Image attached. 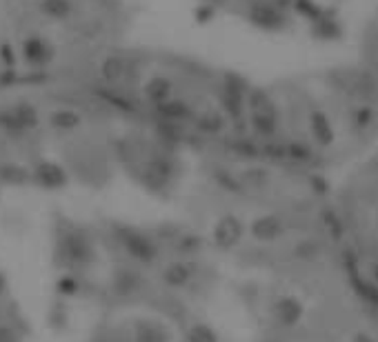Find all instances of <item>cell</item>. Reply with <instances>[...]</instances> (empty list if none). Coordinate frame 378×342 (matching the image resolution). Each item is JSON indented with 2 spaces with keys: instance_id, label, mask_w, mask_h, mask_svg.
<instances>
[{
  "instance_id": "obj_1",
  "label": "cell",
  "mask_w": 378,
  "mask_h": 342,
  "mask_svg": "<svg viewBox=\"0 0 378 342\" xmlns=\"http://www.w3.org/2000/svg\"><path fill=\"white\" fill-rule=\"evenodd\" d=\"M54 256L60 262V267L78 273L81 269L96 262V244L85 229L69 227L58 233Z\"/></svg>"
},
{
  "instance_id": "obj_2",
  "label": "cell",
  "mask_w": 378,
  "mask_h": 342,
  "mask_svg": "<svg viewBox=\"0 0 378 342\" xmlns=\"http://www.w3.org/2000/svg\"><path fill=\"white\" fill-rule=\"evenodd\" d=\"M114 240L127 260L141 267H154L160 260V244L151 233L131 227V225H116Z\"/></svg>"
},
{
  "instance_id": "obj_3",
  "label": "cell",
  "mask_w": 378,
  "mask_h": 342,
  "mask_svg": "<svg viewBox=\"0 0 378 342\" xmlns=\"http://www.w3.org/2000/svg\"><path fill=\"white\" fill-rule=\"evenodd\" d=\"M176 163L174 158H170L167 153H156L149 155L143 165V184L149 191H165L172 184V180L176 178Z\"/></svg>"
},
{
  "instance_id": "obj_4",
  "label": "cell",
  "mask_w": 378,
  "mask_h": 342,
  "mask_svg": "<svg viewBox=\"0 0 378 342\" xmlns=\"http://www.w3.org/2000/svg\"><path fill=\"white\" fill-rule=\"evenodd\" d=\"M245 223L236 213H223L218 220L211 225V244L220 252H232L240 244L245 236Z\"/></svg>"
},
{
  "instance_id": "obj_5",
  "label": "cell",
  "mask_w": 378,
  "mask_h": 342,
  "mask_svg": "<svg viewBox=\"0 0 378 342\" xmlns=\"http://www.w3.org/2000/svg\"><path fill=\"white\" fill-rule=\"evenodd\" d=\"M29 171H32V182L42 191H60L69 184L67 169L56 160H38Z\"/></svg>"
},
{
  "instance_id": "obj_6",
  "label": "cell",
  "mask_w": 378,
  "mask_h": 342,
  "mask_svg": "<svg viewBox=\"0 0 378 342\" xmlns=\"http://www.w3.org/2000/svg\"><path fill=\"white\" fill-rule=\"evenodd\" d=\"M194 278H196V264L183 258L167 262L160 271V283L172 291L187 289L194 283Z\"/></svg>"
},
{
  "instance_id": "obj_7",
  "label": "cell",
  "mask_w": 378,
  "mask_h": 342,
  "mask_svg": "<svg viewBox=\"0 0 378 342\" xmlns=\"http://www.w3.org/2000/svg\"><path fill=\"white\" fill-rule=\"evenodd\" d=\"M20 56L32 67H47L54 60V47L38 34H29L20 42Z\"/></svg>"
},
{
  "instance_id": "obj_8",
  "label": "cell",
  "mask_w": 378,
  "mask_h": 342,
  "mask_svg": "<svg viewBox=\"0 0 378 342\" xmlns=\"http://www.w3.org/2000/svg\"><path fill=\"white\" fill-rule=\"evenodd\" d=\"M145 285L143 276L136 271L134 267H118L112 276V291L118 298H131Z\"/></svg>"
},
{
  "instance_id": "obj_9",
  "label": "cell",
  "mask_w": 378,
  "mask_h": 342,
  "mask_svg": "<svg viewBox=\"0 0 378 342\" xmlns=\"http://www.w3.org/2000/svg\"><path fill=\"white\" fill-rule=\"evenodd\" d=\"M249 20L261 27V29H267V31H276V29H283L287 18L283 9L274 7L271 3H254L252 9H249Z\"/></svg>"
},
{
  "instance_id": "obj_10",
  "label": "cell",
  "mask_w": 378,
  "mask_h": 342,
  "mask_svg": "<svg viewBox=\"0 0 378 342\" xmlns=\"http://www.w3.org/2000/svg\"><path fill=\"white\" fill-rule=\"evenodd\" d=\"M143 96H145V100L149 105L158 107L163 102H167L170 98H174V83L163 73L149 76L145 81V85H143Z\"/></svg>"
},
{
  "instance_id": "obj_11",
  "label": "cell",
  "mask_w": 378,
  "mask_h": 342,
  "mask_svg": "<svg viewBox=\"0 0 378 342\" xmlns=\"http://www.w3.org/2000/svg\"><path fill=\"white\" fill-rule=\"evenodd\" d=\"M134 342H170V331L165 324L151 318H143L134 324Z\"/></svg>"
},
{
  "instance_id": "obj_12",
  "label": "cell",
  "mask_w": 378,
  "mask_h": 342,
  "mask_svg": "<svg viewBox=\"0 0 378 342\" xmlns=\"http://www.w3.org/2000/svg\"><path fill=\"white\" fill-rule=\"evenodd\" d=\"M156 109V114L163 122H174V124H180L191 118V105L183 98H170L167 102H163Z\"/></svg>"
},
{
  "instance_id": "obj_13",
  "label": "cell",
  "mask_w": 378,
  "mask_h": 342,
  "mask_svg": "<svg viewBox=\"0 0 378 342\" xmlns=\"http://www.w3.org/2000/svg\"><path fill=\"white\" fill-rule=\"evenodd\" d=\"M205 249V238L199 236L194 231H178L174 238V252L183 258V260H191L194 256H199Z\"/></svg>"
},
{
  "instance_id": "obj_14",
  "label": "cell",
  "mask_w": 378,
  "mask_h": 342,
  "mask_svg": "<svg viewBox=\"0 0 378 342\" xmlns=\"http://www.w3.org/2000/svg\"><path fill=\"white\" fill-rule=\"evenodd\" d=\"M32 182V171L20 163L5 160L0 165V184L5 187H25Z\"/></svg>"
},
{
  "instance_id": "obj_15",
  "label": "cell",
  "mask_w": 378,
  "mask_h": 342,
  "mask_svg": "<svg viewBox=\"0 0 378 342\" xmlns=\"http://www.w3.org/2000/svg\"><path fill=\"white\" fill-rule=\"evenodd\" d=\"M249 231H252V236L256 240H261V242H269V240H274L280 236V231H283V225L276 216H261V218H256V220L249 225Z\"/></svg>"
},
{
  "instance_id": "obj_16",
  "label": "cell",
  "mask_w": 378,
  "mask_h": 342,
  "mask_svg": "<svg viewBox=\"0 0 378 342\" xmlns=\"http://www.w3.org/2000/svg\"><path fill=\"white\" fill-rule=\"evenodd\" d=\"M49 124L56 131H73L83 124V116L71 107H58L49 114Z\"/></svg>"
},
{
  "instance_id": "obj_17",
  "label": "cell",
  "mask_w": 378,
  "mask_h": 342,
  "mask_svg": "<svg viewBox=\"0 0 378 342\" xmlns=\"http://www.w3.org/2000/svg\"><path fill=\"white\" fill-rule=\"evenodd\" d=\"M127 73V60L118 54H112V56H105L102 62H100V76L105 83L110 85H118L120 81L125 78Z\"/></svg>"
},
{
  "instance_id": "obj_18",
  "label": "cell",
  "mask_w": 378,
  "mask_h": 342,
  "mask_svg": "<svg viewBox=\"0 0 378 342\" xmlns=\"http://www.w3.org/2000/svg\"><path fill=\"white\" fill-rule=\"evenodd\" d=\"M83 291V278L76 271H63L56 278V293L60 298H76Z\"/></svg>"
},
{
  "instance_id": "obj_19",
  "label": "cell",
  "mask_w": 378,
  "mask_h": 342,
  "mask_svg": "<svg viewBox=\"0 0 378 342\" xmlns=\"http://www.w3.org/2000/svg\"><path fill=\"white\" fill-rule=\"evenodd\" d=\"M11 112H13V116H16V120L20 122V127L25 131H32L40 124V114H38V109L32 102L20 100V102H16L11 107Z\"/></svg>"
},
{
  "instance_id": "obj_20",
  "label": "cell",
  "mask_w": 378,
  "mask_h": 342,
  "mask_svg": "<svg viewBox=\"0 0 378 342\" xmlns=\"http://www.w3.org/2000/svg\"><path fill=\"white\" fill-rule=\"evenodd\" d=\"M38 7L52 20H67L69 16L73 13V3H71V0H40Z\"/></svg>"
},
{
  "instance_id": "obj_21",
  "label": "cell",
  "mask_w": 378,
  "mask_h": 342,
  "mask_svg": "<svg viewBox=\"0 0 378 342\" xmlns=\"http://www.w3.org/2000/svg\"><path fill=\"white\" fill-rule=\"evenodd\" d=\"M196 129L203 131V134H209V136H214V134H220L225 129V116L214 112V109H209V112H203L196 116Z\"/></svg>"
},
{
  "instance_id": "obj_22",
  "label": "cell",
  "mask_w": 378,
  "mask_h": 342,
  "mask_svg": "<svg viewBox=\"0 0 378 342\" xmlns=\"http://www.w3.org/2000/svg\"><path fill=\"white\" fill-rule=\"evenodd\" d=\"M341 34H343V29L334 18H331V16H323V18L314 20V25H312V36L314 38L336 40V38H341Z\"/></svg>"
},
{
  "instance_id": "obj_23",
  "label": "cell",
  "mask_w": 378,
  "mask_h": 342,
  "mask_svg": "<svg viewBox=\"0 0 378 342\" xmlns=\"http://www.w3.org/2000/svg\"><path fill=\"white\" fill-rule=\"evenodd\" d=\"M185 342H220L218 331L207 322H194L185 331Z\"/></svg>"
},
{
  "instance_id": "obj_24",
  "label": "cell",
  "mask_w": 378,
  "mask_h": 342,
  "mask_svg": "<svg viewBox=\"0 0 378 342\" xmlns=\"http://www.w3.org/2000/svg\"><path fill=\"white\" fill-rule=\"evenodd\" d=\"M309 122H312V131H314V136H316L319 143H323V145L331 143L334 131H331V124H329V120H327V116L323 112H314Z\"/></svg>"
},
{
  "instance_id": "obj_25",
  "label": "cell",
  "mask_w": 378,
  "mask_h": 342,
  "mask_svg": "<svg viewBox=\"0 0 378 342\" xmlns=\"http://www.w3.org/2000/svg\"><path fill=\"white\" fill-rule=\"evenodd\" d=\"M274 316L285 322V324H292L294 320H298L300 316V307L296 305L294 298H280L276 305H274Z\"/></svg>"
},
{
  "instance_id": "obj_26",
  "label": "cell",
  "mask_w": 378,
  "mask_h": 342,
  "mask_svg": "<svg viewBox=\"0 0 378 342\" xmlns=\"http://www.w3.org/2000/svg\"><path fill=\"white\" fill-rule=\"evenodd\" d=\"M0 129H3V134L13 136V138L25 134V129L20 127V122L16 120L11 109H0Z\"/></svg>"
},
{
  "instance_id": "obj_27",
  "label": "cell",
  "mask_w": 378,
  "mask_h": 342,
  "mask_svg": "<svg viewBox=\"0 0 378 342\" xmlns=\"http://www.w3.org/2000/svg\"><path fill=\"white\" fill-rule=\"evenodd\" d=\"M292 5H294V9L298 13H302L309 20H319V18H323V16H325L323 7L316 5L314 0H292Z\"/></svg>"
},
{
  "instance_id": "obj_28",
  "label": "cell",
  "mask_w": 378,
  "mask_h": 342,
  "mask_svg": "<svg viewBox=\"0 0 378 342\" xmlns=\"http://www.w3.org/2000/svg\"><path fill=\"white\" fill-rule=\"evenodd\" d=\"M214 180H216V184L220 187V189H225V191H243V184H240L230 171H225V169H216L214 171Z\"/></svg>"
},
{
  "instance_id": "obj_29",
  "label": "cell",
  "mask_w": 378,
  "mask_h": 342,
  "mask_svg": "<svg viewBox=\"0 0 378 342\" xmlns=\"http://www.w3.org/2000/svg\"><path fill=\"white\" fill-rule=\"evenodd\" d=\"M0 58L5 60L7 69L13 67V62H16V54H13V49H11V45H9V42H3V45H0Z\"/></svg>"
},
{
  "instance_id": "obj_30",
  "label": "cell",
  "mask_w": 378,
  "mask_h": 342,
  "mask_svg": "<svg viewBox=\"0 0 378 342\" xmlns=\"http://www.w3.org/2000/svg\"><path fill=\"white\" fill-rule=\"evenodd\" d=\"M0 342H20L18 331L11 329L9 324H0Z\"/></svg>"
},
{
  "instance_id": "obj_31",
  "label": "cell",
  "mask_w": 378,
  "mask_h": 342,
  "mask_svg": "<svg viewBox=\"0 0 378 342\" xmlns=\"http://www.w3.org/2000/svg\"><path fill=\"white\" fill-rule=\"evenodd\" d=\"M234 149H236L240 155H247V158H252V155L259 153V149H256L252 143H247V140H238V143H234Z\"/></svg>"
},
{
  "instance_id": "obj_32",
  "label": "cell",
  "mask_w": 378,
  "mask_h": 342,
  "mask_svg": "<svg viewBox=\"0 0 378 342\" xmlns=\"http://www.w3.org/2000/svg\"><path fill=\"white\" fill-rule=\"evenodd\" d=\"M211 16H214V7H211V5H203V7L196 9V20H199V23L209 20Z\"/></svg>"
},
{
  "instance_id": "obj_33",
  "label": "cell",
  "mask_w": 378,
  "mask_h": 342,
  "mask_svg": "<svg viewBox=\"0 0 378 342\" xmlns=\"http://www.w3.org/2000/svg\"><path fill=\"white\" fill-rule=\"evenodd\" d=\"M370 118H372V112H370V109H362L360 116H358V122H360V124H365Z\"/></svg>"
},
{
  "instance_id": "obj_34",
  "label": "cell",
  "mask_w": 378,
  "mask_h": 342,
  "mask_svg": "<svg viewBox=\"0 0 378 342\" xmlns=\"http://www.w3.org/2000/svg\"><path fill=\"white\" fill-rule=\"evenodd\" d=\"M5 293H7V278L3 271H0V295H5Z\"/></svg>"
},
{
  "instance_id": "obj_35",
  "label": "cell",
  "mask_w": 378,
  "mask_h": 342,
  "mask_svg": "<svg viewBox=\"0 0 378 342\" xmlns=\"http://www.w3.org/2000/svg\"><path fill=\"white\" fill-rule=\"evenodd\" d=\"M209 3H220V0H209Z\"/></svg>"
}]
</instances>
